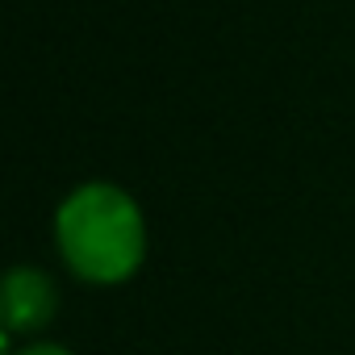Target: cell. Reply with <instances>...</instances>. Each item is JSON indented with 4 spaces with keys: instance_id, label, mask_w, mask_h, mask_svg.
<instances>
[{
    "instance_id": "1",
    "label": "cell",
    "mask_w": 355,
    "mask_h": 355,
    "mask_svg": "<svg viewBox=\"0 0 355 355\" xmlns=\"http://www.w3.org/2000/svg\"><path fill=\"white\" fill-rule=\"evenodd\" d=\"M55 247L84 284H125L146 259V218L113 180L76 184L55 209Z\"/></svg>"
},
{
    "instance_id": "2",
    "label": "cell",
    "mask_w": 355,
    "mask_h": 355,
    "mask_svg": "<svg viewBox=\"0 0 355 355\" xmlns=\"http://www.w3.org/2000/svg\"><path fill=\"white\" fill-rule=\"evenodd\" d=\"M59 313V288L42 268H13L0 288V318L9 334H38Z\"/></svg>"
},
{
    "instance_id": "3",
    "label": "cell",
    "mask_w": 355,
    "mask_h": 355,
    "mask_svg": "<svg viewBox=\"0 0 355 355\" xmlns=\"http://www.w3.org/2000/svg\"><path fill=\"white\" fill-rule=\"evenodd\" d=\"M21 355H71V351L59 343H30V347H21Z\"/></svg>"
}]
</instances>
